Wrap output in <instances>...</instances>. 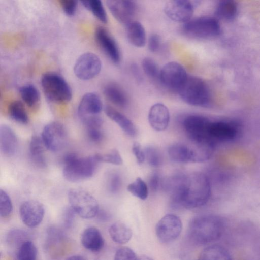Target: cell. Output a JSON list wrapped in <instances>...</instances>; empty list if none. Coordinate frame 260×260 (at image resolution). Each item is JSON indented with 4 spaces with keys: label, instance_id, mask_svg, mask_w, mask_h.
<instances>
[{
    "label": "cell",
    "instance_id": "484cf974",
    "mask_svg": "<svg viewBox=\"0 0 260 260\" xmlns=\"http://www.w3.org/2000/svg\"><path fill=\"white\" fill-rule=\"evenodd\" d=\"M109 233L115 243L123 244L129 241L132 237V231L123 222L118 221L111 225Z\"/></svg>",
    "mask_w": 260,
    "mask_h": 260
},
{
    "label": "cell",
    "instance_id": "83f0119b",
    "mask_svg": "<svg viewBox=\"0 0 260 260\" xmlns=\"http://www.w3.org/2000/svg\"><path fill=\"white\" fill-rule=\"evenodd\" d=\"M231 258V255L226 248L216 244L206 247L199 256V259L202 260H230Z\"/></svg>",
    "mask_w": 260,
    "mask_h": 260
},
{
    "label": "cell",
    "instance_id": "60d3db41",
    "mask_svg": "<svg viewBox=\"0 0 260 260\" xmlns=\"http://www.w3.org/2000/svg\"><path fill=\"white\" fill-rule=\"evenodd\" d=\"M115 260H135L138 259V256L135 251L128 247L119 248L114 255Z\"/></svg>",
    "mask_w": 260,
    "mask_h": 260
},
{
    "label": "cell",
    "instance_id": "5b68a950",
    "mask_svg": "<svg viewBox=\"0 0 260 260\" xmlns=\"http://www.w3.org/2000/svg\"><path fill=\"white\" fill-rule=\"evenodd\" d=\"M182 31L191 38L207 40L218 37L221 32V28L217 18L201 16L183 23Z\"/></svg>",
    "mask_w": 260,
    "mask_h": 260
},
{
    "label": "cell",
    "instance_id": "4dcf8cb0",
    "mask_svg": "<svg viewBox=\"0 0 260 260\" xmlns=\"http://www.w3.org/2000/svg\"><path fill=\"white\" fill-rule=\"evenodd\" d=\"M8 112L10 117L15 121L26 124L28 117L23 104L19 101L12 102L9 105Z\"/></svg>",
    "mask_w": 260,
    "mask_h": 260
},
{
    "label": "cell",
    "instance_id": "74e56055",
    "mask_svg": "<svg viewBox=\"0 0 260 260\" xmlns=\"http://www.w3.org/2000/svg\"><path fill=\"white\" fill-rule=\"evenodd\" d=\"M106 183L108 190L112 194H115L120 190L122 179L117 172H111L107 175Z\"/></svg>",
    "mask_w": 260,
    "mask_h": 260
},
{
    "label": "cell",
    "instance_id": "f6af8a7d",
    "mask_svg": "<svg viewBox=\"0 0 260 260\" xmlns=\"http://www.w3.org/2000/svg\"><path fill=\"white\" fill-rule=\"evenodd\" d=\"M161 45V38L157 34H152L149 37L148 48L149 51L154 53L158 51Z\"/></svg>",
    "mask_w": 260,
    "mask_h": 260
},
{
    "label": "cell",
    "instance_id": "8d00e7d4",
    "mask_svg": "<svg viewBox=\"0 0 260 260\" xmlns=\"http://www.w3.org/2000/svg\"><path fill=\"white\" fill-rule=\"evenodd\" d=\"M145 159L148 164L153 167L160 166L162 162V157L160 151L154 146H147L144 149Z\"/></svg>",
    "mask_w": 260,
    "mask_h": 260
},
{
    "label": "cell",
    "instance_id": "d6a6232c",
    "mask_svg": "<svg viewBox=\"0 0 260 260\" xmlns=\"http://www.w3.org/2000/svg\"><path fill=\"white\" fill-rule=\"evenodd\" d=\"M127 189L132 194L142 200L147 199L148 195V186L140 177H137L129 184Z\"/></svg>",
    "mask_w": 260,
    "mask_h": 260
},
{
    "label": "cell",
    "instance_id": "30bf717a",
    "mask_svg": "<svg viewBox=\"0 0 260 260\" xmlns=\"http://www.w3.org/2000/svg\"><path fill=\"white\" fill-rule=\"evenodd\" d=\"M182 223L177 215L169 213L157 222L155 232L157 238L162 243H170L176 239L181 233Z\"/></svg>",
    "mask_w": 260,
    "mask_h": 260
},
{
    "label": "cell",
    "instance_id": "f546056e",
    "mask_svg": "<svg viewBox=\"0 0 260 260\" xmlns=\"http://www.w3.org/2000/svg\"><path fill=\"white\" fill-rule=\"evenodd\" d=\"M100 22L107 23L108 18L102 0H78Z\"/></svg>",
    "mask_w": 260,
    "mask_h": 260
},
{
    "label": "cell",
    "instance_id": "ffe728a7",
    "mask_svg": "<svg viewBox=\"0 0 260 260\" xmlns=\"http://www.w3.org/2000/svg\"><path fill=\"white\" fill-rule=\"evenodd\" d=\"M18 146V141L13 130L6 124L0 127V149L2 153L7 156L15 154Z\"/></svg>",
    "mask_w": 260,
    "mask_h": 260
},
{
    "label": "cell",
    "instance_id": "277c9868",
    "mask_svg": "<svg viewBox=\"0 0 260 260\" xmlns=\"http://www.w3.org/2000/svg\"><path fill=\"white\" fill-rule=\"evenodd\" d=\"M180 97L186 104L199 107H208L211 104V96L206 83L200 78L188 77L178 91Z\"/></svg>",
    "mask_w": 260,
    "mask_h": 260
},
{
    "label": "cell",
    "instance_id": "d6986e66",
    "mask_svg": "<svg viewBox=\"0 0 260 260\" xmlns=\"http://www.w3.org/2000/svg\"><path fill=\"white\" fill-rule=\"evenodd\" d=\"M103 103L100 97L93 92L85 94L78 107V114L82 119L85 117L98 115L102 110Z\"/></svg>",
    "mask_w": 260,
    "mask_h": 260
},
{
    "label": "cell",
    "instance_id": "f35d334b",
    "mask_svg": "<svg viewBox=\"0 0 260 260\" xmlns=\"http://www.w3.org/2000/svg\"><path fill=\"white\" fill-rule=\"evenodd\" d=\"M95 155L100 162H106L115 165H120L123 163L122 158L116 149H113L105 154L98 153Z\"/></svg>",
    "mask_w": 260,
    "mask_h": 260
},
{
    "label": "cell",
    "instance_id": "bcb514c9",
    "mask_svg": "<svg viewBox=\"0 0 260 260\" xmlns=\"http://www.w3.org/2000/svg\"><path fill=\"white\" fill-rule=\"evenodd\" d=\"M87 135L88 138L92 142L98 143L103 138V134L101 131V127L86 128Z\"/></svg>",
    "mask_w": 260,
    "mask_h": 260
},
{
    "label": "cell",
    "instance_id": "ab89813d",
    "mask_svg": "<svg viewBox=\"0 0 260 260\" xmlns=\"http://www.w3.org/2000/svg\"><path fill=\"white\" fill-rule=\"evenodd\" d=\"M12 204L10 197L2 189H0V215L6 217L10 215L12 211Z\"/></svg>",
    "mask_w": 260,
    "mask_h": 260
},
{
    "label": "cell",
    "instance_id": "db71d44e",
    "mask_svg": "<svg viewBox=\"0 0 260 260\" xmlns=\"http://www.w3.org/2000/svg\"><path fill=\"white\" fill-rule=\"evenodd\" d=\"M218 2H219V1H222V0H218Z\"/></svg>",
    "mask_w": 260,
    "mask_h": 260
},
{
    "label": "cell",
    "instance_id": "9a60e30c",
    "mask_svg": "<svg viewBox=\"0 0 260 260\" xmlns=\"http://www.w3.org/2000/svg\"><path fill=\"white\" fill-rule=\"evenodd\" d=\"M106 4L111 14L119 23L126 25L133 21L136 10L133 0H107Z\"/></svg>",
    "mask_w": 260,
    "mask_h": 260
},
{
    "label": "cell",
    "instance_id": "d590c367",
    "mask_svg": "<svg viewBox=\"0 0 260 260\" xmlns=\"http://www.w3.org/2000/svg\"><path fill=\"white\" fill-rule=\"evenodd\" d=\"M141 67L148 77L153 79H159L161 69L153 59L149 57L144 58L141 62Z\"/></svg>",
    "mask_w": 260,
    "mask_h": 260
},
{
    "label": "cell",
    "instance_id": "52a82bcc",
    "mask_svg": "<svg viewBox=\"0 0 260 260\" xmlns=\"http://www.w3.org/2000/svg\"><path fill=\"white\" fill-rule=\"evenodd\" d=\"M68 198L70 206L83 218L90 219L95 217L99 210L96 199L83 189H71L69 190Z\"/></svg>",
    "mask_w": 260,
    "mask_h": 260
},
{
    "label": "cell",
    "instance_id": "b9f144b4",
    "mask_svg": "<svg viewBox=\"0 0 260 260\" xmlns=\"http://www.w3.org/2000/svg\"><path fill=\"white\" fill-rule=\"evenodd\" d=\"M63 233L54 226L49 227L47 231L48 244H55L60 241L63 237Z\"/></svg>",
    "mask_w": 260,
    "mask_h": 260
},
{
    "label": "cell",
    "instance_id": "f5cc1de1",
    "mask_svg": "<svg viewBox=\"0 0 260 260\" xmlns=\"http://www.w3.org/2000/svg\"><path fill=\"white\" fill-rule=\"evenodd\" d=\"M86 258L83 256L78 254L71 255L67 258L68 260H84Z\"/></svg>",
    "mask_w": 260,
    "mask_h": 260
},
{
    "label": "cell",
    "instance_id": "6da1fadb",
    "mask_svg": "<svg viewBox=\"0 0 260 260\" xmlns=\"http://www.w3.org/2000/svg\"><path fill=\"white\" fill-rule=\"evenodd\" d=\"M224 228V221L219 216L198 215L190 220L187 229V236L194 244L205 245L220 239Z\"/></svg>",
    "mask_w": 260,
    "mask_h": 260
},
{
    "label": "cell",
    "instance_id": "44dd1931",
    "mask_svg": "<svg viewBox=\"0 0 260 260\" xmlns=\"http://www.w3.org/2000/svg\"><path fill=\"white\" fill-rule=\"evenodd\" d=\"M104 112L107 117L116 123L127 135L134 137L137 135L136 126L125 115L110 106H106Z\"/></svg>",
    "mask_w": 260,
    "mask_h": 260
},
{
    "label": "cell",
    "instance_id": "816d5d0a",
    "mask_svg": "<svg viewBox=\"0 0 260 260\" xmlns=\"http://www.w3.org/2000/svg\"><path fill=\"white\" fill-rule=\"evenodd\" d=\"M181 2L184 3L191 7L193 9L198 7L199 6L201 5L203 0H177Z\"/></svg>",
    "mask_w": 260,
    "mask_h": 260
},
{
    "label": "cell",
    "instance_id": "7bdbcfd3",
    "mask_svg": "<svg viewBox=\"0 0 260 260\" xmlns=\"http://www.w3.org/2000/svg\"><path fill=\"white\" fill-rule=\"evenodd\" d=\"M78 0H59L64 13L69 16H72L76 11Z\"/></svg>",
    "mask_w": 260,
    "mask_h": 260
},
{
    "label": "cell",
    "instance_id": "ac0fdd59",
    "mask_svg": "<svg viewBox=\"0 0 260 260\" xmlns=\"http://www.w3.org/2000/svg\"><path fill=\"white\" fill-rule=\"evenodd\" d=\"M148 120L153 129L158 132L164 131L168 128L170 123L169 110L163 103H156L149 109Z\"/></svg>",
    "mask_w": 260,
    "mask_h": 260
},
{
    "label": "cell",
    "instance_id": "d4e9b609",
    "mask_svg": "<svg viewBox=\"0 0 260 260\" xmlns=\"http://www.w3.org/2000/svg\"><path fill=\"white\" fill-rule=\"evenodd\" d=\"M103 94L105 97L115 105L125 108L128 104V99L126 92L118 85L110 83L103 88Z\"/></svg>",
    "mask_w": 260,
    "mask_h": 260
},
{
    "label": "cell",
    "instance_id": "ba28073f",
    "mask_svg": "<svg viewBox=\"0 0 260 260\" xmlns=\"http://www.w3.org/2000/svg\"><path fill=\"white\" fill-rule=\"evenodd\" d=\"M211 120L200 114H190L181 119L182 128L191 142L212 140L208 135ZM214 142V141H213Z\"/></svg>",
    "mask_w": 260,
    "mask_h": 260
},
{
    "label": "cell",
    "instance_id": "f907efd6",
    "mask_svg": "<svg viewBox=\"0 0 260 260\" xmlns=\"http://www.w3.org/2000/svg\"><path fill=\"white\" fill-rule=\"evenodd\" d=\"M100 221L105 222L111 218L110 214L104 209H99L96 216Z\"/></svg>",
    "mask_w": 260,
    "mask_h": 260
},
{
    "label": "cell",
    "instance_id": "cb8c5ba5",
    "mask_svg": "<svg viewBox=\"0 0 260 260\" xmlns=\"http://www.w3.org/2000/svg\"><path fill=\"white\" fill-rule=\"evenodd\" d=\"M126 26V36L129 42L138 48L146 43V34L143 25L139 21H132Z\"/></svg>",
    "mask_w": 260,
    "mask_h": 260
},
{
    "label": "cell",
    "instance_id": "2e32d148",
    "mask_svg": "<svg viewBox=\"0 0 260 260\" xmlns=\"http://www.w3.org/2000/svg\"><path fill=\"white\" fill-rule=\"evenodd\" d=\"M44 212L42 204L35 200L23 202L19 208V214L22 222L30 228L35 227L42 222Z\"/></svg>",
    "mask_w": 260,
    "mask_h": 260
},
{
    "label": "cell",
    "instance_id": "7a4b0ae2",
    "mask_svg": "<svg viewBox=\"0 0 260 260\" xmlns=\"http://www.w3.org/2000/svg\"><path fill=\"white\" fill-rule=\"evenodd\" d=\"M211 183L203 173L195 172L187 175L182 207L187 209L201 207L210 199Z\"/></svg>",
    "mask_w": 260,
    "mask_h": 260
},
{
    "label": "cell",
    "instance_id": "1f68e13d",
    "mask_svg": "<svg viewBox=\"0 0 260 260\" xmlns=\"http://www.w3.org/2000/svg\"><path fill=\"white\" fill-rule=\"evenodd\" d=\"M19 91L23 101L30 107L35 106L40 101L39 91L32 84H27L21 87Z\"/></svg>",
    "mask_w": 260,
    "mask_h": 260
},
{
    "label": "cell",
    "instance_id": "8fae6325",
    "mask_svg": "<svg viewBox=\"0 0 260 260\" xmlns=\"http://www.w3.org/2000/svg\"><path fill=\"white\" fill-rule=\"evenodd\" d=\"M41 138L46 148L52 152L61 150L66 145L68 135L64 126L58 122H51L43 128Z\"/></svg>",
    "mask_w": 260,
    "mask_h": 260
},
{
    "label": "cell",
    "instance_id": "9c48e42d",
    "mask_svg": "<svg viewBox=\"0 0 260 260\" xmlns=\"http://www.w3.org/2000/svg\"><path fill=\"white\" fill-rule=\"evenodd\" d=\"M188 77L186 71L182 64L176 61H171L161 69L159 80L166 87L178 91Z\"/></svg>",
    "mask_w": 260,
    "mask_h": 260
},
{
    "label": "cell",
    "instance_id": "e0dca14e",
    "mask_svg": "<svg viewBox=\"0 0 260 260\" xmlns=\"http://www.w3.org/2000/svg\"><path fill=\"white\" fill-rule=\"evenodd\" d=\"M194 9L177 0H169L164 8V12L168 18L172 21L182 23L192 19Z\"/></svg>",
    "mask_w": 260,
    "mask_h": 260
},
{
    "label": "cell",
    "instance_id": "8992f818",
    "mask_svg": "<svg viewBox=\"0 0 260 260\" xmlns=\"http://www.w3.org/2000/svg\"><path fill=\"white\" fill-rule=\"evenodd\" d=\"M41 82L45 95L51 102L67 103L72 99L71 89L60 75L53 72L46 73L42 76Z\"/></svg>",
    "mask_w": 260,
    "mask_h": 260
},
{
    "label": "cell",
    "instance_id": "f1b7e54d",
    "mask_svg": "<svg viewBox=\"0 0 260 260\" xmlns=\"http://www.w3.org/2000/svg\"><path fill=\"white\" fill-rule=\"evenodd\" d=\"M237 12V6L233 0H222L218 2L215 15L217 18L231 20L235 17Z\"/></svg>",
    "mask_w": 260,
    "mask_h": 260
},
{
    "label": "cell",
    "instance_id": "5bb4252c",
    "mask_svg": "<svg viewBox=\"0 0 260 260\" xmlns=\"http://www.w3.org/2000/svg\"><path fill=\"white\" fill-rule=\"evenodd\" d=\"M95 40L107 56L115 64L121 60L119 48L115 39L108 31L102 26L98 27L94 33Z\"/></svg>",
    "mask_w": 260,
    "mask_h": 260
},
{
    "label": "cell",
    "instance_id": "4fadbf2b",
    "mask_svg": "<svg viewBox=\"0 0 260 260\" xmlns=\"http://www.w3.org/2000/svg\"><path fill=\"white\" fill-rule=\"evenodd\" d=\"M239 127L237 123L226 121H211L208 135L216 144L219 142H228L235 139L238 134Z\"/></svg>",
    "mask_w": 260,
    "mask_h": 260
},
{
    "label": "cell",
    "instance_id": "836d02e7",
    "mask_svg": "<svg viewBox=\"0 0 260 260\" xmlns=\"http://www.w3.org/2000/svg\"><path fill=\"white\" fill-rule=\"evenodd\" d=\"M28 237L29 235L26 231L20 229H15L9 232L6 240L10 246L14 247H18L19 248L24 242L28 240Z\"/></svg>",
    "mask_w": 260,
    "mask_h": 260
},
{
    "label": "cell",
    "instance_id": "7dc6e473",
    "mask_svg": "<svg viewBox=\"0 0 260 260\" xmlns=\"http://www.w3.org/2000/svg\"><path fill=\"white\" fill-rule=\"evenodd\" d=\"M132 150L138 163L139 164L143 163L145 160V151L140 144L137 142H134L133 144Z\"/></svg>",
    "mask_w": 260,
    "mask_h": 260
},
{
    "label": "cell",
    "instance_id": "7c38bea8",
    "mask_svg": "<svg viewBox=\"0 0 260 260\" xmlns=\"http://www.w3.org/2000/svg\"><path fill=\"white\" fill-rule=\"evenodd\" d=\"M101 69L100 58L94 53L86 52L81 55L77 59L74 72L79 79L88 80L98 76Z\"/></svg>",
    "mask_w": 260,
    "mask_h": 260
},
{
    "label": "cell",
    "instance_id": "4316f807",
    "mask_svg": "<svg viewBox=\"0 0 260 260\" xmlns=\"http://www.w3.org/2000/svg\"><path fill=\"white\" fill-rule=\"evenodd\" d=\"M46 148L41 137L32 136L29 143V153L32 161L39 167H45L46 161L44 155Z\"/></svg>",
    "mask_w": 260,
    "mask_h": 260
},
{
    "label": "cell",
    "instance_id": "c3c4849f",
    "mask_svg": "<svg viewBox=\"0 0 260 260\" xmlns=\"http://www.w3.org/2000/svg\"><path fill=\"white\" fill-rule=\"evenodd\" d=\"M160 177L157 172H154L150 177L149 184L151 189L154 191L157 190L160 184Z\"/></svg>",
    "mask_w": 260,
    "mask_h": 260
},
{
    "label": "cell",
    "instance_id": "603a6c76",
    "mask_svg": "<svg viewBox=\"0 0 260 260\" xmlns=\"http://www.w3.org/2000/svg\"><path fill=\"white\" fill-rule=\"evenodd\" d=\"M170 159L177 163L193 162V151L191 146L182 143L171 145L167 150Z\"/></svg>",
    "mask_w": 260,
    "mask_h": 260
},
{
    "label": "cell",
    "instance_id": "681fc988",
    "mask_svg": "<svg viewBox=\"0 0 260 260\" xmlns=\"http://www.w3.org/2000/svg\"><path fill=\"white\" fill-rule=\"evenodd\" d=\"M130 70L136 81L141 82L143 80V76L139 67L136 63H132L130 66Z\"/></svg>",
    "mask_w": 260,
    "mask_h": 260
},
{
    "label": "cell",
    "instance_id": "7402d4cb",
    "mask_svg": "<svg viewBox=\"0 0 260 260\" xmlns=\"http://www.w3.org/2000/svg\"><path fill=\"white\" fill-rule=\"evenodd\" d=\"M81 241L85 248L92 252L100 251L104 245V240L100 231L94 226H90L84 230Z\"/></svg>",
    "mask_w": 260,
    "mask_h": 260
},
{
    "label": "cell",
    "instance_id": "ee69618b",
    "mask_svg": "<svg viewBox=\"0 0 260 260\" xmlns=\"http://www.w3.org/2000/svg\"><path fill=\"white\" fill-rule=\"evenodd\" d=\"M76 214H77L76 212L71 206L66 208L62 214L63 224L64 227L66 228L72 227Z\"/></svg>",
    "mask_w": 260,
    "mask_h": 260
},
{
    "label": "cell",
    "instance_id": "e575fe53",
    "mask_svg": "<svg viewBox=\"0 0 260 260\" xmlns=\"http://www.w3.org/2000/svg\"><path fill=\"white\" fill-rule=\"evenodd\" d=\"M38 253L37 248L34 243L27 240L18 248L17 258L19 260H35Z\"/></svg>",
    "mask_w": 260,
    "mask_h": 260
},
{
    "label": "cell",
    "instance_id": "3957f363",
    "mask_svg": "<svg viewBox=\"0 0 260 260\" xmlns=\"http://www.w3.org/2000/svg\"><path fill=\"white\" fill-rule=\"evenodd\" d=\"M63 175L71 182H78L91 177L100 162L95 154L81 157L75 153L66 154L63 158Z\"/></svg>",
    "mask_w": 260,
    "mask_h": 260
}]
</instances>
